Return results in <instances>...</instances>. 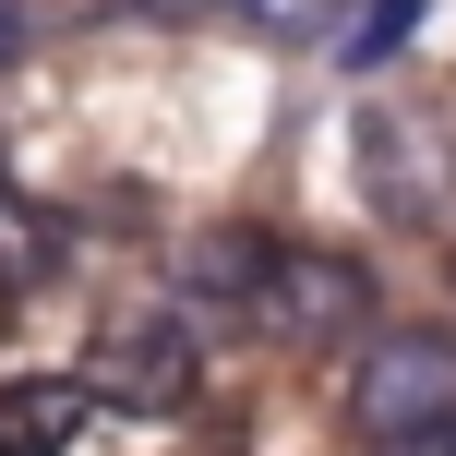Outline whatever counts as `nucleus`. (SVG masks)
<instances>
[{
    "instance_id": "obj_2",
    "label": "nucleus",
    "mask_w": 456,
    "mask_h": 456,
    "mask_svg": "<svg viewBox=\"0 0 456 456\" xmlns=\"http://www.w3.org/2000/svg\"><path fill=\"white\" fill-rule=\"evenodd\" d=\"M337 409H348L361 444L456 433V324H372L337 372Z\"/></svg>"
},
{
    "instance_id": "obj_11",
    "label": "nucleus",
    "mask_w": 456,
    "mask_h": 456,
    "mask_svg": "<svg viewBox=\"0 0 456 456\" xmlns=\"http://www.w3.org/2000/svg\"><path fill=\"white\" fill-rule=\"evenodd\" d=\"M109 12H144V24H168V12H192V0H109Z\"/></svg>"
},
{
    "instance_id": "obj_10",
    "label": "nucleus",
    "mask_w": 456,
    "mask_h": 456,
    "mask_svg": "<svg viewBox=\"0 0 456 456\" xmlns=\"http://www.w3.org/2000/svg\"><path fill=\"white\" fill-rule=\"evenodd\" d=\"M24 48H37V12H24V0H0V72H12Z\"/></svg>"
},
{
    "instance_id": "obj_5",
    "label": "nucleus",
    "mask_w": 456,
    "mask_h": 456,
    "mask_svg": "<svg viewBox=\"0 0 456 456\" xmlns=\"http://www.w3.org/2000/svg\"><path fill=\"white\" fill-rule=\"evenodd\" d=\"M276 252H289L276 228L228 216V228H192V240H181V265H168V276H181V300H192L205 324H252V300H265Z\"/></svg>"
},
{
    "instance_id": "obj_9",
    "label": "nucleus",
    "mask_w": 456,
    "mask_h": 456,
    "mask_svg": "<svg viewBox=\"0 0 456 456\" xmlns=\"http://www.w3.org/2000/svg\"><path fill=\"white\" fill-rule=\"evenodd\" d=\"M228 12H240L265 48H300V37H337V24H348V0H228Z\"/></svg>"
},
{
    "instance_id": "obj_6",
    "label": "nucleus",
    "mask_w": 456,
    "mask_h": 456,
    "mask_svg": "<svg viewBox=\"0 0 456 456\" xmlns=\"http://www.w3.org/2000/svg\"><path fill=\"white\" fill-rule=\"evenodd\" d=\"M85 420H96L85 372H12V385H0V456H72Z\"/></svg>"
},
{
    "instance_id": "obj_8",
    "label": "nucleus",
    "mask_w": 456,
    "mask_h": 456,
    "mask_svg": "<svg viewBox=\"0 0 456 456\" xmlns=\"http://www.w3.org/2000/svg\"><path fill=\"white\" fill-rule=\"evenodd\" d=\"M420 12H433V0H361V37H337V61L348 72H385L396 48L420 37Z\"/></svg>"
},
{
    "instance_id": "obj_3",
    "label": "nucleus",
    "mask_w": 456,
    "mask_h": 456,
    "mask_svg": "<svg viewBox=\"0 0 456 456\" xmlns=\"http://www.w3.org/2000/svg\"><path fill=\"white\" fill-rule=\"evenodd\" d=\"M385 324V300H372V265L361 252H324V240H289L265 276V300H252V337L276 348H348Z\"/></svg>"
},
{
    "instance_id": "obj_7",
    "label": "nucleus",
    "mask_w": 456,
    "mask_h": 456,
    "mask_svg": "<svg viewBox=\"0 0 456 456\" xmlns=\"http://www.w3.org/2000/svg\"><path fill=\"white\" fill-rule=\"evenodd\" d=\"M48 265H61V216H48L37 192H12V181H0V300L48 289Z\"/></svg>"
},
{
    "instance_id": "obj_1",
    "label": "nucleus",
    "mask_w": 456,
    "mask_h": 456,
    "mask_svg": "<svg viewBox=\"0 0 456 456\" xmlns=\"http://www.w3.org/2000/svg\"><path fill=\"white\" fill-rule=\"evenodd\" d=\"M348 181L385 228H444L456 216V96L409 85V96H372L348 120Z\"/></svg>"
},
{
    "instance_id": "obj_4",
    "label": "nucleus",
    "mask_w": 456,
    "mask_h": 456,
    "mask_svg": "<svg viewBox=\"0 0 456 456\" xmlns=\"http://www.w3.org/2000/svg\"><path fill=\"white\" fill-rule=\"evenodd\" d=\"M85 385H96V409L181 420V409H192V385H205V348H192V324L133 313V324H96V348H85Z\"/></svg>"
},
{
    "instance_id": "obj_12",
    "label": "nucleus",
    "mask_w": 456,
    "mask_h": 456,
    "mask_svg": "<svg viewBox=\"0 0 456 456\" xmlns=\"http://www.w3.org/2000/svg\"><path fill=\"white\" fill-rule=\"evenodd\" d=\"M216 456H228V444H216Z\"/></svg>"
}]
</instances>
